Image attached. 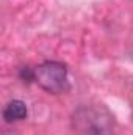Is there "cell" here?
Wrapping results in <instances>:
<instances>
[{"label":"cell","mask_w":133,"mask_h":135,"mask_svg":"<svg viewBox=\"0 0 133 135\" xmlns=\"http://www.w3.org/2000/svg\"><path fill=\"white\" fill-rule=\"evenodd\" d=\"M34 82L50 94H63L70 90L67 68L58 61H44L34 68Z\"/></svg>","instance_id":"1"},{"label":"cell","mask_w":133,"mask_h":135,"mask_svg":"<svg viewBox=\"0 0 133 135\" xmlns=\"http://www.w3.org/2000/svg\"><path fill=\"white\" fill-rule=\"evenodd\" d=\"M3 118L6 123H14L27 118V105L19 99H13L3 108Z\"/></svg>","instance_id":"2"},{"label":"cell","mask_w":133,"mask_h":135,"mask_svg":"<svg viewBox=\"0 0 133 135\" xmlns=\"http://www.w3.org/2000/svg\"><path fill=\"white\" fill-rule=\"evenodd\" d=\"M19 77H21L24 82H27V83L33 82L34 80V69L33 68H30V66L21 68V71H19Z\"/></svg>","instance_id":"3"}]
</instances>
